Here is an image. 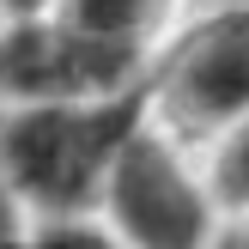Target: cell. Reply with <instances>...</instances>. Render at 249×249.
I'll return each mask as SVG.
<instances>
[{
  "mask_svg": "<svg viewBox=\"0 0 249 249\" xmlns=\"http://www.w3.org/2000/svg\"><path fill=\"white\" fill-rule=\"evenodd\" d=\"M43 12H55L61 24L97 36V43L134 49V55H158L170 31H177V0H49Z\"/></svg>",
  "mask_w": 249,
  "mask_h": 249,
  "instance_id": "5",
  "label": "cell"
},
{
  "mask_svg": "<svg viewBox=\"0 0 249 249\" xmlns=\"http://www.w3.org/2000/svg\"><path fill=\"white\" fill-rule=\"evenodd\" d=\"M24 249H122L97 219H31Z\"/></svg>",
  "mask_w": 249,
  "mask_h": 249,
  "instance_id": "7",
  "label": "cell"
},
{
  "mask_svg": "<svg viewBox=\"0 0 249 249\" xmlns=\"http://www.w3.org/2000/svg\"><path fill=\"white\" fill-rule=\"evenodd\" d=\"M91 219L122 249H207L213 231L225 225L201 158L182 140H170L152 116L116 152Z\"/></svg>",
  "mask_w": 249,
  "mask_h": 249,
  "instance_id": "2",
  "label": "cell"
},
{
  "mask_svg": "<svg viewBox=\"0 0 249 249\" xmlns=\"http://www.w3.org/2000/svg\"><path fill=\"white\" fill-rule=\"evenodd\" d=\"M207 249H249V207H243V213H225V225L213 231Z\"/></svg>",
  "mask_w": 249,
  "mask_h": 249,
  "instance_id": "8",
  "label": "cell"
},
{
  "mask_svg": "<svg viewBox=\"0 0 249 249\" xmlns=\"http://www.w3.org/2000/svg\"><path fill=\"white\" fill-rule=\"evenodd\" d=\"M201 170H207V189H213L219 213H243L249 207V109L201 152Z\"/></svg>",
  "mask_w": 249,
  "mask_h": 249,
  "instance_id": "6",
  "label": "cell"
},
{
  "mask_svg": "<svg viewBox=\"0 0 249 249\" xmlns=\"http://www.w3.org/2000/svg\"><path fill=\"white\" fill-rule=\"evenodd\" d=\"M49 0H0V18H18V12H43Z\"/></svg>",
  "mask_w": 249,
  "mask_h": 249,
  "instance_id": "9",
  "label": "cell"
},
{
  "mask_svg": "<svg viewBox=\"0 0 249 249\" xmlns=\"http://www.w3.org/2000/svg\"><path fill=\"white\" fill-rule=\"evenodd\" d=\"M152 55L97 43V36L61 24L55 12H18L0 18V85L6 104H85L116 97L146 79Z\"/></svg>",
  "mask_w": 249,
  "mask_h": 249,
  "instance_id": "4",
  "label": "cell"
},
{
  "mask_svg": "<svg viewBox=\"0 0 249 249\" xmlns=\"http://www.w3.org/2000/svg\"><path fill=\"white\" fill-rule=\"evenodd\" d=\"M146 104L170 140L201 158L249 109V6L195 12V24H177L146 67Z\"/></svg>",
  "mask_w": 249,
  "mask_h": 249,
  "instance_id": "3",
  "label": "cell"
},
{
  "mask_svg": "<svg viewBox=\"0 0 249 249\" xmlns=\"http://www.w3.org/2000/svg\"><path fill=\"white\" fill-rule=\"evenodd\" d=\"M177 6H189V12H225V6H249V0H177Z\"/></svg>",
  "mask_w": 249,
  "mask_h": 249,
  "instance_id": "10",
  "label": "cell"
},
{
  "mask_svg": "<svg viewBox=\"0 0 249 249\" xmlns=\"http://www.w3.org/2000/svg\"><path fill=\"white\" fill-rule=\"evenodd\" d=\"M0 109H6V85H0Z\"/></svg>",
  "mask_w": 249,
  "mask_h": 249,
  "instance_id": "11",
  "label": "cell"
},
{
  "mask_svg": "<svg viewBox=\"0 0 249 249\" xmlns=\"http://www.w3.org/2000/svg\"><path fill=\"white\" fill-rule=\"evenodd\" d=\"M146 116H152L146 79L116 97H85V104H6L0 182L24 219H91L116 152Z\"/></svg>",
  "mask_w": 249,
  "mask_h": 249,
  "instance_id": "1",
  "label": "cell"
}]
</instances>
